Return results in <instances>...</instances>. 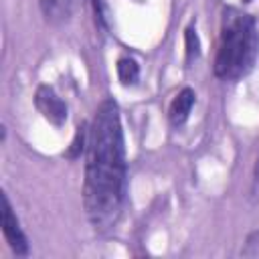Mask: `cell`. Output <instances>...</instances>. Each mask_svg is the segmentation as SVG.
I'll list each match as a JSON object with an SVG mask.
<instances>
[{"label": "cell", "mask_w": 259, "mask_h": 259, "mask_svg": "<svg viewBox=\"0 0 259 259\" xmlns=\"http://www.w3.org/2000/svg\"><path fill=\"white\" fill-rule=\"evenodd\" d=\"M87 136H89V132H85V125L83 127H77V136H75L73 146H71V150L67 154L69 158H75V156H79L83 152V148L87 146Z\"/></svg>", "instance_id": "9c48e42d"}, {"label": "cell", "mask_w": 259, "mask_h": 259, "mask_svg": "<svg viewBox=\"0 0 259 259\" xmlns=\"http://www.w3.org/2000/svg\"><path fill=\"white\" fill-rule=\"evenodd\" d=\"M245 2H249V0H245Z\"/></svg>", "instance_id": "30bf717a"}, {"label": "cell", "mask_w": 259, "mask_h": 259, "mask_svg": "<svg viewBox=\"0 0 259 259\" xmlns=\"http://www.w3.org/2000/svg\"><path fill=\"white\" fill-rule=\"evenodd\" d=\"M117 77H119V81L123 85H134L138 81V77H140L138 63L134 59H130V57H121L117 61Z\"/></svg>", "instance_id": "52a82bcc"}, {"label": "cell", "mask_w": 259, "mask_h": 259, "mask_svg": "<svg viewBox=\"0 0 259 259\" xmlns=\"http://www.w3.org/2000/svg\"><path fill=\"white\" fill-rule=\"evenodd\" d=\"M123 182L125 162L119 109L111 99H105L87 136L83 186L85 210L95 229H107L117 221L123 202Z\"/></svg>", "instance_id": "6da1fadb"}, {"label": "cell", "mask_w": 259, "mask_h": 259, "mask_svg": "<svg viewBox=\"0 0 259 259\" xmlns=\"http://www.w3.org/2000/svg\"><path fill=\"white\" fill-rule=\"evenodd\" d=\"M75 4L77 0H40V12L49 22L61 24L69 20L75 10Z\"/></svg>", "instance_id": "8992f818"}, {"label": "cell", "mask_w": 259, "mask_h": 259, "mask_svg": "<svg viewBox=\"0 0 259 259\" xmlns=\"http://www.w3.org/2000/svg\"><path fill=\"white\" fill-rule=\"evenodd\" d=\"M34 105L36 109L42 113L45 119H49L53 125H61L67 119V105L63 103V99L55 93L53 87L49 85H40L36 89L34 95Z\"/></svg>", "instance_id": "3957f363"}, {"label": "cell", "mask_w": 259, "mask_h": 259, "mask_svg": "<svg viewBox=\"0 0 259 259\" xmlns=\"http://www.w3.org/2000/svg\"><path fill=\"white\" fill-rule=\"evenodd\" d=\"M184 42H186V59L192 61L200 55V42H198V34L194 30V26H188L184 30Z\"/></svg>", "instance_id": "ba28073f"}, {"label": "cell", "mask_w": 259, "mask_h": 259, "mask_svg": "<svg viewBox=\"0 0 259 259\" xmlns=\"http://www.w3.org/2000/svg\"><path fill=\"white\" fill-rule=\"evenodd\" d=\"M194 91L190 89V87H184L174 99H172V103H170V109H168V117H170V123L174 125V127H178V125H182L186 119H188V113H190V109H192V105H194Z\"/></svg>", "instance_id": "5b68a950"}, {"label": "cell", "mask_w": 259, "mask_h": 259, "mask_svg": "<svg viewBox=\"0 0 259 259\" xmlns=\"http://www.w3.org/2000/svg\"><path fill=\"white\" fill-rule=\"evenodd\" d=\"M259 55V32L251 14L239 8H225L221 18L214 75L227 81L245 77Z\"/></svg>", "instance_id": "7a4b0ae2"}, {"label": "cell", "mask_w": 259, "mask_h": 259, "mask_svg": "<svg viewBox=\"0 0 259 259\" xmlns=\"http://www.w3.org/2000/svg\"><path fill=\"white\" fill-rule=\"evenodd\" d=\"M2 233L6 237V243L16 255H26L28 253V241L26 235L20 229V223L16 214L12 212V206L8 202V196L2 194Z\"/></svg>", "instance_id": "277c9868"}]
</instances>
